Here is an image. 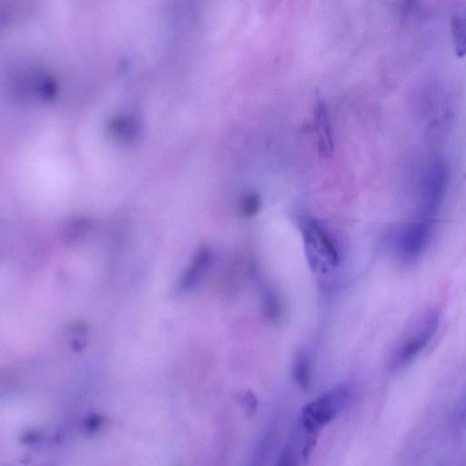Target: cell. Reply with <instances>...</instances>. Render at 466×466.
Wrapping results in <instances>:
<instances>
[{"label": "cell", "mask_w": 466, "mask_h": 466, "mask_svg": "<svg viewBox=\"0 0 466 466\" xmlns=\"http://www.w3.org/2000/svg\"><path fill=\"white\" fill-rule=\"evenodd\" d=\"M440 325V313L431 309L417 318L408 327L398 343L392 364L395 367L406 365L416 358L429 344L436 334Z\"/></svg>", "instance_id": "1"}, {"label": "cell", "mask_w": 466, "mask_h": 466, "mask_svg": "<svg viewBox=\"0 0 466 466\" xmlns=\"http://www.w3.org/2000/svg\"><path fill=\"white\" fill-rule=\"evenodd\" d=\"M435 220L417 218L398 228L393 237L395 253L402 263H416L429 246Z\"/></svg>", "instance_id": "2"}, {"label": "cell", "mask_w": 466, "mask_h": 466, "mask_svg": "<svg viewBox=\"0 0 466 466\" xmlns=\"http://www.w3.org/2000/svg\"><path fill=\"white\" fill-rule=\"evenodd\" d=\"M347 399L345 388H336L323 393L303 408L299 424L306 431L317 433L338 415Z\"/></svg>", "instance_id": "3"}, {"label": "cell", "mask_w": 466, "mask_h": 466, "mask_svg": "<svg viewBox=\"0 0 466 466\" xmlns=\"http://www.w3.org/2000/svg\"><path fill=\"white\" fill-rule=\"evenodd\" d=\"M448 169L443 162H435L425 172L420 182L419 218L435 220L447 187Z\"/></svg>", "instance_id": "4"}, {"label": "cell", "mask_w": 466, "mask_h": 466, "mask_svg": "<svg viewBox=\"0 0 466 466\" xmlns=\"http://www.w3.org/2000/svg\"><path fill=\"white\" fill-rule=\"evenodd\" d=\"M301 229L305 243L312 251L310 257L316 256L315 261L320 257L327 264L337 266L339 253L322 226L314 219H306L302 222Z\"/></svg>", "instance_id": "5"}, {"label": "cell", "mask_w": 466, "mask_h": 466, "mask_svg": "<svg viewBox=\"0 0 466 466\" xmlns=\"http://www.w3.org/2000/svg\"><path fill=\"white\" fill-rule=\"evenodd\" d=\"M211 262V252L208 248L199 249L183 277L181 287L189 289L194 286L210 267Z\"/></svg>", "instance_id": "6"}, {"label": "cell", "mask_w": 466, "mask_h": 466, "mask_svg": "<svg viewBox=\"0 0 466 466\" xmlns=\"http://www.w3.org/2000/svg\"><path fill=\"white\" fill-rule=\"evenodd\" d=\"M451 30L455 56L463 58L466 56V7L452 15Z\"/></svg>", "instance_id": "7"}, {"label": "cell", "mask_w": 466, "mask_h": 466, "mask_svg": "<svg viewBox=\"0 0 466 466\" xmlns=\"http://www.w3.org/2000/svg\"><path fill=\"white\" fill-rule=\"evenodd\" d=\"M305 441L300 442L298 432L291 437L290 441L286 444L282 450L275 466H299L304 460V446Z\"/></svg>", "instance_id": "8"}, {"label": "cell", "mask_w": 466, "mask_h": 466, "mask_svg": "<svg viewBox=\"0 0 466 466\" xmlns=\"http://www.w3.org/2000/svg\"><path fill=\"white\" fill-rule=\"evenodd\" d=\"M262 205L260 196L253 191L242 194L238 199V209L244 218H252L260 210Z\"/></svg>", "instance_id": "9"}, {"label": "cell", "mask_w": 466, "mask_h": 466, "mask_svg": "<svg viewBox=\"0 0 466 466\" xmlns=\"http://www.w3.org/2000/svg\"><path fill=\"white\" fill-rule=\"evenodd\" d=\"M293 377L302 390L309 388L310 383V365L307 355L303 352L298 354L295 359Z\"/></svg>", "instance_id": "10"}, {"label": "cell", "mask_w": 466, "mask_h": 466, "mask_svg": "<svg viewBox=\"0 0 466 466\" xmlns=\"http://www.w3.org/2000/svg\"><path fill=\"white\" fill-rule=\"evenodd\" d=\"M262 313L268 322H277L281 315L280 302L272 290H267L262 299Z\"/></svg>", "instance_id": "11"}, {"label": "cell", "mask_w": 466, "mask_h": 466, "mask_svg": "<svg viewBox=\"0 0 466 466\" xmlns=\"http://www.w3.org/2000/svg\"><path fill=\"white\" fill-rule=\"evenodd\" d=\"M241 402L248 413H252L257 408V399L251 391H248L243 395Z\"/></svg>", "instance_id": "12"}]
</instances>
